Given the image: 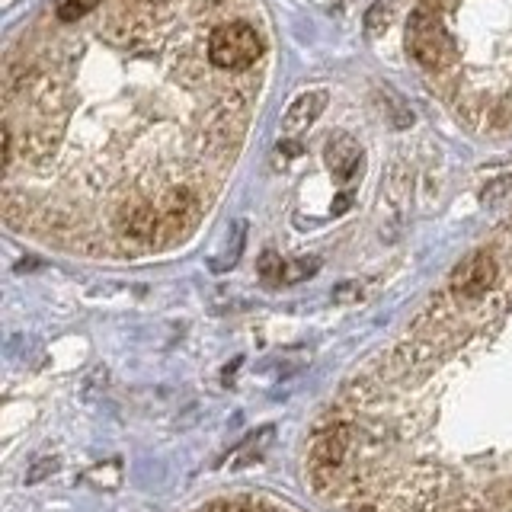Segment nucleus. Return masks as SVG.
<instances>
[{
    "label": "nucleus",
    "mask_w": 512,
    "mask_h": 512,
    "mask_svg": "<svg viewBox=\"0 0 512 512\" xmlns=\"http://www.w3.org/2000/svg\"><path fill=\"white\" fill-rule=\"evenodd\" d=\"M324 109H327V93H324V90H311V93L298 96V100L285 109V116H282V132H285V135L308 132V125H314L317 116H320Z\"/></svg>",
    "instance_id": "4"
},
{
    "label": "nucleus",
    "mask_w": 512,
    "mask_h": 512,
    "mask_svg": "<svg viewBox=\"0 0 512 512\" xmlns=\"http://www.w3.org/2000/svg\"><path fill=\"white\" fill-rule=\"evenodd\" d=\"M327 164L330 170L340 176V180H349L352 173L359 170L362 164V151H359V144L352 141L349 135H336L327 141Z\"/></svg>",
    "instance_id": "5"
},
{
    "label": "nucleus",
    "mask_w": 512,
    "mask_h": 512,
    "mask_svg": "<svg viewBox=\"0 0 512 512\" xmlns=\"http://www.w3.org/2000/svg\"><path fill=\"white\" fill-rule=\"evenodd\" d=\"M263 58V36L250 23H221L208 36V61L218 71H250Z\"/></svg>",
    "instance_id": "1"
},
{
    "label": "nucleus",
    "mask_w": 512,
    "mask_h": 512,
    "mask_svg": "<svg viewBox=\"0 0 512 512\" xmlns=\"http://www.w3.org/2000/svg\"><path fill=\"white\" fill-rule=\"evenodd\" d=\"M100 4H103V0H58L55 16L61 23H77V20H84L87 13H93Z\"/></svg>",
    "instance_id": "6"
},
{
    "label": "nucleus",
    "mask_w": 512,
    "mask_h": 512,
    "mask_svg": "<svg viewBox=\"0 0 512 512\" xmlns=\"http://www.w3.org/2000/svg\"><path fill=\"white\" fill-rule=\"evenodd\" d=\"M260 269H263V276H266V279H272L276 272L282 276V263H279V256H276V253H266V256H263V263H260Z\"/></svg>",
    "instance_id": "7"
},
{
    "label": "nucleus",
    "mask_w": 512,
    "mask_h": 512,
    "mask_svg": "<svg viewBox=\"0 0 512 512\" xmlns=\"http://www.w3.org/2000/svg\"><path fill=\"white\" fill-rule=\"evenodd\" d=\"M496 276H500V269H496V260H493L487 250H480V253L468 256V260H464L455 269L452 292L458 298H484L487 288L496 282Z\"/></svg>",
    "instance_id": "3"
},
{
    "label": "nucleus",
    "mask_w": 512,
    "mask_h": 512,
    "mask_svg": "<svg viewBox=\"0 0 512 512\" xmlns=\"http://www.w3.org/2000/svg\"><path fill=\"white\" fill-rule=\"evenodd\" d=\"M407 48L410 55L423 64L426 71H445L455 58V45L448 32L439 26V20L426 7H420L410 16L407 26Z\"/></svg>",
    "instance_id": "2"
}]
</instances>
